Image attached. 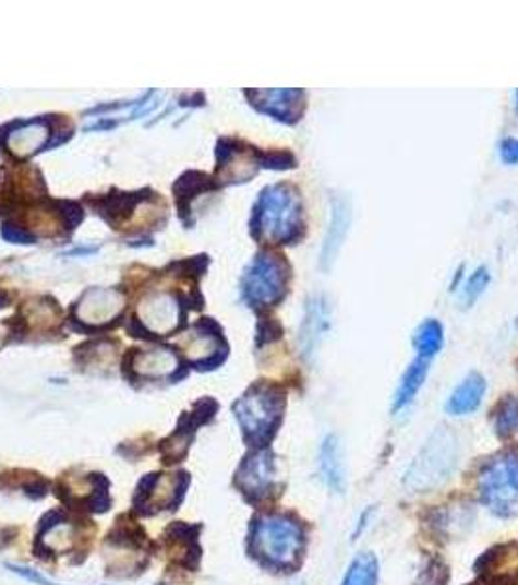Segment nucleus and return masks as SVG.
Instances as JSON below:
<instances>
[{"instance_id":"obj_1","label":"nucleus","mask_w":518,"mask_h":585,"mask_svg":"<svg viewBox=\"0 0 518 585\" xmlns=\"http://www.w3.org/2000/svg\"><path fill=\"white\" fill-rule=\"evenodd\" d=\"M250 237L267 248L294 247L306 237V215L299 188L291 182L265 186L250 215Z\"/></svg>"},{"instance_id":"obj_2","label":"nucleus","mask_w":518,"mask_h":585,"mask_svg":"<svg viewBox=\"0 0 518 585\" xmlns=\"http://www.w3.org/2000/svg\"><path fill=\"white\" fill-rule=\"evenodd\" d=\"M133 317L125 321L131 338L158 342L188 329V312L203 309L200 287H141Z\"/></svg>"},{"instance_id":"obj_3","label":"nucleus","mask_w":518,"mask_h":585,"mask_svg":"<svg viewBox=\"0 0 518 585\" xmlns=\"http://www.w3.org/2000/svg\"><path fill=\"white\" fill-rule=\"evenodd\" d=\"M109 229L125 237L135 235L136 242L143 240L153 230L164 229L168 223V203L153 188H143L135 192H123L111 188L108 193H86L82 198Z\"/></svg>"},{"instance_id":"obj_4","label":"nucleus","mask_w":518,"mask_h":585,"mask_svg":"<svg viewBox=\"0 0 518 585\" xmlns=\"http://www.w3.org/2000/svg\"><path fill=\"white\" fill-rule=\"evenodd\" d=\"M74 133L73 119L61 114L14 119L0 128V156L27 165L34 156L69 143Z\"/></svg>"},{"instance_id":"obj_5","label":"nucleus","mask_w":518,"mask_h":585,"mask_svg":"<svg viewBox=\"0 0 518 585\" xmlns=\"http://www.w3.org/2000/svg\"><path fill=\"white\" fill-rule=\"evenodd\" d=\"M84 220L81 203L53 200L51 195L34 207L2 220L0 235L12 244H36L41 238H69Z\"/></svg>"},{"instance_id":"obj_6","label":"nucleus","mask_w":518,"mask_h":585,"mask_svg":"<svg viewBox=\"0 0 518 585\" xmlns=\"http://www.w3.org/2000/svg\"><path fill=\"white\" fill-rule=\"evenodd\" d=\"M215 160V180L220 188L250 182L260 170H294L299 166L289 148H260L238 138L218 139Z\"/></svg>"},{"instance_id":"obj_7","label":"nucleus","mask_w":518,"mask_h":585,"mask_svg":"<svg viewBox=\"0 0 518 585\" xmlns=\"http://www.w3.org/2000/svg\"><path fill=\"white\" fill-rule=\"evenodd\" d=\"M292 265L275 248H264L245 267L240 295L245 307L262 314L279 307L291 289Z\"/></svg>"},{"instance_id":"obj_8","label":"nucleus","mask_w":518,"mask_h":585,"mask_svg":"<svg viewBox=\"0 0 518 585\" xmlns=\"http://www.w3.org/2000/svg\"><path fill=\"white\" fill-rule=\"evenodd\" d=\"M458 457L460 449L455 433L445 428L436 430L409 465L408 473L403 476L406 490L413 494L436 490L455 473Z\"/></svg>"},{"instance_id":"obj_9","label":"nucleus","mask_w":518,"mask_h":585,"mask_svg":"<svg viewBox=\"0 0 518 585\" xmlns=\"http://www.w3.org/2000/svg\"><path fill=\"white\" fill-rule=\"evenodd\" d=\"M285 403L281 386L265 381L252 384L234 404V414L245 438L257 443L269 438L281 421Z\"/></svg>"},{"instance_id":"obj_10","label":"nucleus","mask_w":518,"mask_h":585,"mask_svg":"<svg viewBox=\"0 0 518 585\" xmlns=\"http://www.w3.org/2000/svg\"><path fill=\"white\" fill-rule=\"evenodd\" d=\"M125 312L123 289L91 287L71 305L69 326L79 334H98L106 330L118 329Z\"/></svg>"},{"instance_id":"obj_11","label":"nucleus","mask_w":518,"mask_h":585,"mask_svg":"<svg viewBox=\"0 0 518 585\" xmlns=\"http://www.w3.org/2000/svg\"><path fill=\"white\" fill-rule=\"evenodd\" d=\"M47 198L46 176L37 166L29 163L0 166V219H10Z\"/></svg>"},{"instance_id":"obj_12","label":"nucleus","mask_w":518,"mask_h":585,"mask_svg":"<svg viewBox=\"0 0 518 585\" xmlns=\"http://www.w3.org/2000/svg\"><path fill=\"white\" fill-rule=\"evenodd\" d=\"M178 351L185 363L207 371L225 363L230 348L222 326L215 319L203 317L200 321L193 322L190 329L183 330Z\"/></svg>"},{"instance_id":"obj_13","label":"nucleus","mask_w":518,"mask_h":585,"mask_svg":"<svg viewBox=\"0 0 518 585\" xmlns=\"http://www.w3.org/2000/svg\"><path fill=\"white\" fill-rule=\"evenodd\" d=\"M480 494L483 503L499 515L518 512V455H501L483 468Z\"/></svg>"},{"instance_id":"obj_14","label":"nucleus","mask_w":518,"mask_h":585,"mask_svg":"<svg viewBox=\"0 0 518 585\" xmlns=\"http://www.w3.org/2000/svg\"><path fill=\"white\" fill-rule=\"evenodd\" d=\"M254 547L273 564H291L302 549V530L287 517L267 515L255 525Z\"/></svg>"},{"instance_id":"obj_15","label":"nucleus","mask_w":518,"mask_h":585,"mask_svg":"<svg viewBox=\"0 0 518 585\" xmlns=\"http://www.w3.org/2000/svg\"><path fill=\"white\" fill-rule=\"evenodd\" d=\"M63 309L53 297H34L20 305L19 312L4 322L9 326V336L14 339H27L32 336H61L63 338Z\"/></svg>"},{"instance_id":"obj_16","label":"nucleus","mask_w":518,"mask_h":585,"mask_svg":"<svg viewBox=\"0 0 518 585\" xmlns=\"http://www.w3.org/2000/svg\"><path fill=\"white\" fill-rule=\"evenodd\" d=\"M121 366L136 381H164L182 373L183 357L172 346L131 348Z\"/></svg>"},{"instance_id":"obj_17","label":"nucleus","mask_w":518,"mask_h":585,"mask_svg":"<svg viewBox=\"0 0 518 585\" xmlns=\"http://www.w3.org/2000/svg\"><path fill=\"white\" fill-rule=\"evenodd\" d=\"M244 96L255 111L285 123L297 126L304 118L309 106L306 91L300 88H272V91H244Z\"/></svg>"},{"instance_id":"obj_18","label":"nucleus","mask_w":518,"mask_h":585,"mask_svg":"<svg viewBox=\"0 0 518 585\" xmlns=\"http://www.w3.org/2000/svg\"><path fill=\"white\" fill-rule=\"evenodd\" d=\"M218 190H220V186L215 180V176L200 172V170H188L173 182V202H176V210H178V215H180V220L185 229H191L195 225L193 203L197 202L201 195L215 193Z\"/></svg>"},{"instance_id":"obj_19","label":"nucleus","mask_w":518,"mask_h":585,"mask_svg":"<svg viewBox=\"0 0 518 585\" xmlns=\"http://www.w3.org/2000/svg\"><path fill=\"white\" fill-rule=\"evenodd\" d=\"M237 482L244 494L260 496L267 492L273 482V458L269 451H257L245 458L238 470Z\"/></svg>"},{"instance_id":"obj_20","label":"nucleus","mask_w":518,"mask_h":585,"mask_svg":"<svg viewBox=\"0 0 518 585\" xmlns=\"http://www.w3.org/2000/svg\"><path fill=\"white\" fill-rule=\"evenodd\" d=\"M217 404L213 403L210 398H205L201 403L195 404L193 411H188L183 414L182 421L178 426V430L173 433L172 438L168 439L164 443V451H166V457L176 458L182 457L188 449V443H190L193 433H195V428L201 426L203 421L209 420L210 416L217 411Z\"/></svg>"},{"instance_id":"obj_21","label":"nucleus","mask_w":518,"mask_h":585,"mask_svg":"<svg viewBox=\"0 0 518 585\" xmlns=\"http://www.w3.org/2000/svg\"><path fill=\"white\" fill-rule=\"evenodd\" d=\"M183 480L180 475H160L156 478H150L143 486V496H141V505L150 512L166 510L168 505H172L176 496L180 494Z\"/></svg>"},{"instance_id":"obj_22","label":"nucleus","mask_w":518,"mask_h":585,"mask_svg":"<svg viewBox=\"0 0 518 585\" xmlns=\"http://www.w3.org/2000/svg\"><path fill=\"white\" fill-rule=\"evenodd\" d=\"M485 389H487L485 379L480 373H470L462 383L456 386L455 393L450 394V398L446 403V411H450L455 416H463V414L478 410L482 404Z\"/></svg>"},{"instance_id":"obj_23","label":"nucleus","mask_w":518,"mask_h":585,"mask_svg":"<svg viewBox=\"0 0 518 585\" xmlns=\"http://www.w3.org/2000/svg\"><path fill=\"white\" fill-rule=\"evenodd\" d=\"M332 210H334L332 211V223H329V230H327L324 248H322V267H326V270L334 264L339 250L344 247L347 229H349V219H351V213H349V207L344 200H336Z\"/></svg>"},{"instance_id":"obj_24","label":"nucleus","mask_w":518,"mask_h":585,"mask_svg":"<svg viewBox=\"0 0 518 585\" xmlns=\"http://www.w3.org/2000/svg\"><path fill=\"white\" fill-rule=\"evenodd\" d=\"M320 470L326 480V485L341 494L346 486V476H344V461H341V447L336 435H327L324 445L320 449Z\"/></svg>"},{"instance_id":"obj_25","label":"nucleus","mask_w":518,"mask_h":585,"mask_svg":"<svg viewBox=\"0 0 518 585\" xmlns=\"http://www.w3.org/2000/svg\"><path fill=\"white\" fill-rule=\"evenodd\" d=\"M327 329H329V307L324 301V297H312L306 307V317L302 322V332H300L304 349L310 351L314 348L316 342L326 334Z\"/></svg>"},{"instance_id":"obj_26","label":"nucleus","mask_w":518,"mask_h":585,"mask_svg":"<svg viewBox=\"0 0 518 585\" xmlns=\"http://www.w3.org/2000/svg\"><path fill=\"white\" fill-rule=\"evenodd\" d=\"M116 356H118V339L106 338V336L88 339L79 348H74V359L82 367H91V369L111 366Z\"/></svg>"},{"instance_id":"obj_27","label":"nucleus","mask_w":518,"mask_h":585,"mask_svg":"<svg viewBox=\"0 0 518 585\" xmlns=\"http://www.w3.org/2000/svg\"><path fill=\"white\" fill-rule=\"evenodd\" d=\"M429 366H431V361L425 357H415L411 361V366L401 377L400 386H398L396 396H394V411H400L401 408H406L415 398L419 389L423 386L425 379H427Z\"/></svg>"},{"instance_id":"obj_28","label":"nucleus","mask_w":518,"mask_h":585,"mask_svg":"<svg viewBox=\"0 0 518 585\" xmlns=\"http://www.w3.org/2000/svg\"><path fill=\"white\" fill-rule=\"evenodd\" d=\"M445 346V329L436 319H427L421 322L415 334H413V348L418 351V357L433 359V357Z\"/></svg>"},{"instance_id":"obj_29","label":"nucleus","mask_w":518,"mask_h":585,"mask_svg":"<svg viewBox=\"0 0 518 585\" xmlns=\"http://www.w3.org/2000/svg\"><path fill=\"white\" fill-rule=\"evenodd\" d=\"M376 582H378V560L371 552H364L354 558L341 585H376Z\"/></svg>"},{"instance_id":"obj_30","label":"nucleus","mask_w":518,"mask_h":585,"mask_svg":"<svg viewBox=\"0 0 518 585\" xmlns=\"http://www.w3.org/2000/svg\"><path fill=\"white\" fill-rule=\"evenodd\" d=\"M74 539H76V529H74L73 523L59 522L44 533L41 542L49 552L61 554V552L73 549L74 542H76Z\"/></svg>"},{"instance_id":"obj_31","label":"nucleus","mask_w":518,"mask_h":585,"mask_svg":"<svg viewBox=\"0 0 518 585\" xmlns=\"http://www.w3.org/2000/svg\"><path fill=\"white\" fill-rule=\"evenodd\" d=\"M495 430L503 439L517 438L518 435V398L507 396L499 403L495 411Z\"/></svg>"},{"instance_id":"obj_32","label":"nucleus","mask_w":518,"mask_h":585,"mask_svg":"<svg viewBox=\"0 0 518 585\" xmlns=\"http://www.w3.org/2000/svg\"><path fill=\"white\" fill-rule=\"evenodd\" d=\"M257 317H260L257 330H255V344H257V348L272 346V344L279 342L285 336L281 322L277 321L275 317H272L269 312H262Z\"/></svg>"},{"instance_id":"obj_33","label":"nucleus","mask_w":518,"mask_h":585,"mask_svg":"<svg viewBox=\"0 0 518 585\" xmlns=\"http://www.w3.org/2000/svg\"><path fill=\"white\" fill-rule=\"evenodd\" d=\"M491 275L487 272V267H478L473 272L472 277L468 279V284L463 285L462 301L466 307H470L473 302L478 301V297L482 295L487 285H490Z\"/></svg>"},{"instance_id":"obj_34","label":"nucleus","mask_w":518,"mask_h":585,"mask_svg":"<svg viewBox=\"0 0 518 585\" xmlns=\"http://www.w3.org/2000/svg\"><path fill=\"white\" fill-rule=\"evenodd\" d=\"M501 160L505 165H517L518 163V139H505L499 146Z\"/></svg>"},{"instance_id":"obj_35","label":"nucleus","mask_w":518,"mask_h":585,"mask_svg":"<svg viewBox=\"0 0 518 585\" xmlns=\"http://www.w3.org/2000/svg\"><path fill=\"white\" fill-rule=\"evenodd\" d=\"M12 572H16L19 576L26 577V580H29V582H34V584L39 585H59L53 584L51 580H47V577L39 576L37 574L36 570H29V568H22V566H9Z\"/></svg>"},{"instance_id":"obj_36","label":"nucleus","mask_w":518,"mask_h":585,"mask_svg":"<svg viewBox=\"0 0 518 585\" xmlns=\"http://www.w3.org/2000/svg\"><path fill=\"white\" fill-rule=\"evenodd\" d=\"M12 301H14V295H12L10 291H7V289H0V309L10 307V302Z\"/></svg>"},{"instance_id":"obj_37","label":"nucleus","mask_w":518,"mask_h":585,"mask_svg":"<svg viewBox=\"0 0 518 585\" xmlns=\"http://www.w3.org/2000/svg\"><path fill=\"white\" fill-rule=\"evenodd\" d=\"M515 98H517V111H518V91L515 92Z\"/></svg>"},{"instance_id":"obj_38","label":"nucleus","mask_w":518,"mask_h":585,"mask_svg":"<svg viewBox=\"0 0 518 585\" xmlns=\"http://www.w3.org/2000/svg\"><path fill=\"white\" fill-rule=\"evenodd\" d=\"M297 585H299V584H297Z\"/></svg>"}]
</instances>
